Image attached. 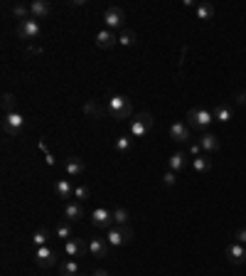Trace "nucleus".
I'll list each match as a JSON object with an SVG mask.
<instances>
[{
	"label": "nucleus",
	"mask_w": 246,
	"mask_h": 276,
	"mask_svg": "<svg viewBox=\"0 0 246 276\" xmlns=\"http://www.w3.org/2000/svg\"><path fill=\"white\" fill-rule=\"evenodd\" d=\"M185 166H187V155L182 151H175L170 158H167V168L173 170V173H180V170H185Z\"/></svg>",
	"instance_id": "19"
},
{
	"label": "nucleus",
	"mask_w": 246,
	"mask_h": 276,
	"mask_svg": "<svg viewBox=\"0 0 246 276\" xmlns=\"http://www.w3.org/2000/svg\"><path fill=\"white\" fill-rule=\"evenodd\" d=\"M17 35H20L22 40H37V37L42 35L40 20L30 17V20H25V22H20V25H17Z\"/></svg>",
	"instance_id": "7"
},
{
	"label": "nucleus",
	"mask_w": 246,
	"mask_h": 276,
	"mask_svg": "<svg viewBox=\"0 0 246 276\" xmlns=\"http://www.w3.org/2000/svg\"><path fill=\"white\" fill-rule=\"evenodd\" d=\"M236 101H239V104H246V91H244V94H239V97H236Z\"/></svg>",
	"instance_id": "39"
},
{
	"label": "nucleus",
	"mask_w": 246,
	"mask_h": 276,
	"mask_svg": "<svg viewBox=\"0 0 246 276\" xmlns=\"http://www.w3.org/2000/svg\"><path fill=\"white\" fill-rule=\"evenodd\" d=\"M52 237H55V232H50V229H37V232L32 235V244H35V249L37 247H50Z\"/></svg>",
	"instance_id": "21"
},
{
	"label": "nucleus",
	"mask_w": 246,
	"mask_h": 276,
	"mask_svg": "<svg viewBox=\"0 0 246 276\" xmlns=\"http://www.w3.org/2000/svg\"><path fill=\"white\" fill-rule=\"evenodd\" d=\"M91 224L101 227V229H111L113 227V212L106 210V207H96L94 212H91Z\"/></svg>",
	"instance_id": "9"
},
{
	"label": "nucleus",
	"mask_w": 246,
	"mask_h": 276,
	"mask_svg": "<svg viewBox=\"0 0 246 276\" xmlns=\"http://www.w3.org/2000/svg\"><path fill=\"white\" fill-rule=\"evenodd\" d=\"M69 5H71V8H82V5H84V0H71Z\"/></svg>",
	"instance_id": "37"
},
{
	"label": "nucleus",
	"mask_w": 246,
	"mask_h": 276,
	"mask_svg": "<svg viewBox=\"0 0 246 276\" xmlns=\"http://www.w3.org/2000/svg\"><path fill=\"white\" fill-rule=\"evenodd\" d=\"M106 111H109V113L113 116V119H116V121H126V119H131V113H133V106H131L128 97H123V94H111Z\"/></svg>",
	"instance_id": "1"
},
{
	"label": "nucleus",
	"mask_w": 246,
	"mask_h": 276,
	"mask_svg": "<svg viewBox=\"0 0 246 276\" xmlns=\"http://www.w3.org/2000/svg\"><path fill=\"white\" fill-rule=\"evenodd\" d=\"M153 124H155L153 113H148V111H140L138 116H133V121H131V136H133V138H145L148 133H151Z\"/></svg>",
	"instance_id": "3"
},
{
	"label": "nucleus",
	"mask_w": 246,
	"mask_h": 276,
	"mask_svg": "<svg viewBox=\"0 0 246 276\" xmlns=\"http://www.w3.org/2000/svg\"><path fill=\"white\" fill-rule=\"evenodd\" d=\"M89 197H91V188H89V185H79V188H74V200L84 202V200H89Z\"/></svg>",
	"instance_id": "33"
},
{
	"label": "nucleus",
	"mask_w": 246,
	"mask_h": 276,
	"mask_svg": "<svg viewBox=\"0 0 246 276\" xmlns=\"http://www.w3.org/2000/svg\"><path fill=\"white\" fill-rule=\"evenodd\" d=\"M84 217V207L79 202H71V205L64 207V220L67 222H79Z\"/></svg>",
	"instance_id": "20"
},
{
	"label": "nucleus",
	"mask_w": 246,
	"mask_h": 276,
	"mask_svg": "<svg viewBox=\"0 0 246 276\" xmlns=\"http://www.w3.org/2000/svg\"><path fill=\"white\" fill-rule=\"evenodd\" d=\"M170 138H173L175 143H192L190 126L185 124V121H175V124L170 126Z\"/></svg>",
	"instance_id": "10"
},
{
	"label": "nucleus",
	"mask_w": 246,
	"mask_h": 276,
	"mask_svg": "<svg viewBox=\"0 0 246 276\" xmlns=\"http://www.w3.org/2000/svg\"><path fill=\"white\" fill-rule=\"evenodd\" d=\"M212 121H214V113H212V111H207V109H190L187 111V126L202 131V133L212 126Z\"/></svg>",
	"instance_id": "4"
},
{
	"label": "nucleus",
	"mask_w": 246,
	"mask_h": 276,
	"mask_svg": "<svg viewBox=\"0 0 246 276\" xmlns=\"http://www.w3.org/2000/svg\"><path fill=\"white\" fill-rule=\"evenodd\" d=\"M197 143H200V146H202V151H207V153L219 151V146H222V143H219V138L214 136V133H209V131H205L202 136L197 138Z\"/></svg>",
	"instance_id": "15"
},
{
	"label": "nucleus",
	"mask_w": 246,
	"mask_h": 276,
	"mask_svg": "<svg viewBox=\"0 0 246 276\" xmlns=\"http://www.w3.org/2000/svg\"><path fill=\"white\" fill-rule=\"evenodd\" d=\"M104 25H106V30H111V32L123 30V25H126V13H123V8H118V5L106 8V13H104Z\"/></svg>",
	"instance_id": "5"
},
{
	"label": "nucleus",
	"mask_w": 246,
	"mask_h": 276,
	"mask_svg": "<svg viewBox=\"0 0 246 276\" xmlns=\"http://www.w3.org/2000/svg\"><path fill=\"white\" fill-rule=\"evenodd\" d=\"M30 13H32L35 20H40V17H47L52 13V5L47 0H35V3H30Z\"/></svg>",
	"instance_id": "18"
},
{
	"label": "nucleus",
	"mask_w": 246,
	"mask_h": 276,
	"mask_svg": "<svg viewBox=\"0 0 246 276\" xmlns=\"http://www.w3.org/2000/svg\"><path fill=\"white\" fill-rule=\"evenodd\" d=\"M55 195L59 200H69V197H74V185L67 178H59L55 182Z\"/></svg>",
	"instance_id": "16"
},
{
	"label": "nucleus",
	"mask_w": 246,
	"mask_h": 276,
	"mask_svg": "<svg viewBox=\"0 0 246 276\" xmlns=\"http://www.w3.org/2000/svg\"><path fill=\"white\" fill-rule=\"evenodd\" d=\"M128 222H131V212H128L126 207H116V210H113V224L123 227V224H128Z\"/></svg>",
	"instance_id": "28"
},
{
	"label": "nucleus",
	"mask_w": 246,
	"mask_h": 276,
	"mask_svg": "<svg viewBox=\"0 0 246 276\" xmlns=\"http://www.w3.org/2000/svg\"><path fill=\"white\" fill-rule=\"evenodd\" d=\"M106 242H109L111 249H118V247H126V244H131L133 242V229L128 227V224H113L109 232H106Z\"/></svg>",
	"instance_id": "2"
},
{
	"label": "nucleus",
	"mask_w": 246,
	"mask_h": 276,
	"mask_svg": "<svg viewBox=\"0 0 246 276\" xmlns=\"http://www.w3.org/2000/svg\"><path fill=\"white\" fill-rule=\"evenodd\" d=\"M136 32L133 30H123L121 32V37H118V44H123V47H133L136 44Z\"/></svg>",
	"instance_id": "32"
},
{
	"label": "nucleus",
	"mask_w": 246,
	"mask_h": 276,
	"mask_svg": "<svg viewBox=\"0 0 246 276\" xmlns=\"http://www.w3.org/2000/svg\"><path fill=\"white\" fill-rule=\"evenodd\" d=\"M55 237H59L62 242H69V239L74 237V229H71V224H69V222H62V224H57Z\"/></svg>",
	"instance_id": "26"
},
{
	"label": "nucleus",
	"mask_w": 246,
	"mask_h": 276,
	"mask_svg": "<svg viewBox=\"0 0 246 276\" xmlns=\"http://www.w3.org/2000/svg\"><path fill=\"white\" fill-rule=\"evenodd\" d=\"M86 244H84L79 237H71L69 242H64V251H67V257H71V259H77V257H84V251H86Z\"/></svg>",
	"instance_id": "14"
},
{
	"label": "nucleus",
	"mask_w": 246,
	"mask_h": 276,
	"mask_svg": "<svg viewBox=\"0 0 246 276\" xmlns=\"http://www.w3.org/2000/svg\"><path fill=\"white\" fill-rule=\"evenodd\" d=\"M22 128H25V116H22V113L13 111V113H5V116H3V131H5L8 136L17 138L22 133Z\"/></svg>",
	"instance_id": "6"
},
{
	"label": "nucleus",
	"mask_w": 246,
	"mask_h": 276,
	"mask_svg": "<svg viewBox=\"0 0 246 276\" xmlns=\"http://www.w3.org/2000/svg\"><path fill=\"white\" fill-rule=\"evenodd\" d=\"M59 271H62V276H82V269H79L77 259H67V262H62Z\"/></svg>",
	"instance_id": "24"
},
{
	"label": "nucleus",
	"mask_w": 246,
	"mask_h": 276,
	"mask_svg": "<svg viewBox=\"0 0 246 276\" xmlns=\"http://www.w3.org/2000/svg\"><path fill=\"white\" fill-rule=\"evenodd\" d=\"M10 13H13V17H15V20H20V22H25V20L32 17V13H30V5H22V3H15L13 8H10Z\"/></svg>",
	"instance_id": "23"
},
{
	"label": "nucleus",
	"mask_w": 246,
	"mask_h": 276,
	"mask_svg": "<svg viewBox=\"0 0 246 276\" xmlns=\"http://www.w3.org/2000/svg\"><path fill=\"white\" fill-rule=\"evenodd\" d=\"M133 146V136H118L116 138V151L118 153H128Z\"/></svg>",
	"instance_id": "31"
},
{
	"label": "nucleus",
	"mask_w": 246,
	"mask_h": 276,
	"mask_svg": "<svg viewBox=\"0 0 246 276\" xmlns=\"http://www.w3.org/2000/svg\"><path fill=\"white\" fill-rule=\"evenodd\" d=\"M224 254H227V259L232 264H244L246 262V247L244 244H239V242H232L229 247L224 249Z\"/></svg>",
	"instance_id": "11"
},
{
	"label": "nucleus",
	"mask_w": 246,
	"mask_h": 276,
	"mask_svg": "<svg viewBox=\"0 0 246 276\" xmlns=\"http://www.w3.org/2000/svg\"><path fill=\"white\" fill-rule=\"evenodd\" d=\"M64 170H67V175H71V178H79V175H84V170H86V166H84L82 158H67V163H64Z\"/></svg>",
	"instance_id": "17"
},
{
	"label": "nucleus",
	"mask_w": 246,
	"mask_h": 276,
	"mask_svg": "<svg viewBox=\"0 0 246 276\" xmlns=\"http://www.w3.org/2000/svg\"><path fill=\"white\" fill-rule=\"evenodd\" d=\"M94 42H96V47H101V50H111L113 44H118V37L111 32V30H99L96 32V37H94Z\"/></svg>",
	"instance_id": "12"
},
{
	"label": "nucleus",
	"mask_w": 246,
	"mask_h": 276,
	"mask_svg": "<svg viewBox=\"0 0 246 276\" xmlns=\"http://www.w3.org/2000/svg\"><path fill=\"white\" fill-rule=\"evenodd\" d=\"M232 106H227V104H222V106H217L214 109V121H219V124H227V121H232Z\"/></svg>",
	"instance_id": "25"
},
{
	"label": "nucleus",
	"mask_w": 246,
	"mask_h": 276,
	"mask_svg": "<svg viewBox=\"0 0 246 276\" xmlns=\"http://www.w3.org/2000/svg\"><path fill=\"white\" fill-rule=\"evenodd\" d=\"M175 182H178V173L167 170V173L163 175V185H165V188H175Z\"/></svg>",
	"instance_id": "34"
},
{
	"label": "nucleus",
	"mask_w": 246,
	"mask_h": 276,
	"mask_svg": "<svg viewBox=\"0 0 246 276\" xmlns=\"http://www.w3.org/2000/svg\"><path fill=\"white\" fill-rule=\"evenodd\" d=\"M89 251L94 254L96 259H104V257H109L111 247H109V242H106L104 237H94V239L89 242Z\"/></svg>",
	"instance_id": "13"
},
{
	"label": "nucleus",
	"mask_w": 246,
	"mask_h": 276,
	"mask_svg": "<svg viewBox=\"0 0 246 276\" xmlns=\"http://www.w3.org/2000/svg\"><path fill=\"white\" fill-rule=\"evenodd\" d=\"M91 276H109V271H104V269H96Z\"/></svg>",
	"instance_id": "38"
},
{
	"label": "nucleus",
	"mask_w": 246,
	"mask_h": 276,
	"mask_svg": "<svg viewBox=\"0 0 246 276\" xmlns=\"http://www.w3.org/2000/svg\"><path fill=\"white\" fill-rule=\"evenodd\" d=\"M234 242H239V244H244L246 247V227H241V229L234 232Z\"/></svg>",
	"instance_id": "36"
},
{
	"label": "nucleus",
	"mask_w": 246,
	"mask_h": 276,
	"mask_svg": "<svg viewBox=\"0 0 246 276\" xmlns=\"http://www.w3.org/2000/svg\"><path fill=\"white\" fill-rule=\"evenodd\" d=\"M197 17H200V20H212V17H214V5H212V3H200V5H197Z\"/></svg>",
	"instance_id": "27"
},
{
	"label": "nucleus",
	"mask_w": 246,
	"mask_h": 276,
	"mask_svg": "<svg viewBox=\"0 0 246 276\" xmlns=\"http://www.w3.org/2000/svg\"><path fill=\"white\" fill-rule=\"evenodd\" d=\"M192 168H194V173L205 175V173H209V170H212V158H207V155L192 158Z\"/></svg>",
	"instance_id": "22"
},
{
	"label": "nucleus",
	"mask_w": 246,
	"mask_h": 276,
	"mask_svg": "<svg viewBox=\"0 0 246 276\" xmlns=\"http://www.w3.org/2000/svg\"><path fill=\"white\" fill-rule=\"evenodd\" d=\"M35 262H37V266H42V269L55 266V264H57L55 247H52V244H50V247H37V249H35Z\"/></svg>",
	"instance_id": "8"
},
{
	"label": "nucleus",
	"mask_w": 246,
	"mask_h": 276,
	"mask_svg": "<svg viewBox=\"0 0 246 276\" xmlns=\"http://www.w3.org/2000/svg\"><path fill=\"white\" fill-rule=\"evenodd\" d=\"M187 153H190L192 158H200L202 155V146L197 141H192V143H187Z\"/></svg>",
	"instance_id": "35"
},
{
	"label": "nucleus",
	"mask_w": 246,
	"mask_h": 276,
	"mask_svg": "<svg viewBox=\"0 0 246 276\" xmlns=\"http://www.w3.org/2000/svg\"><path fill=\"white\" fill-rule=\"evenodd\" d=\"M3 109H5V113H13V111H17V99H15V94H10V91H5V94H3Z\"/></svg>",
	"instance_id": "30"
},
{
	"label": "nucleus",
	"mask_w": 246,
	"mask_h": 276,
	"mask_svg": "<svg viewBox=\"0 0 246 276\" xmlns=\"http://www.w3.org/2000/svg\"><path fill=\"white\" fill-rule=\"evenodd\" d=\"M84 113H86V116H94V119H104L106 111L101 109L96 101H89V104H84Z\"/></svg>",
	"instance_id": "29"
}]
</instances>
